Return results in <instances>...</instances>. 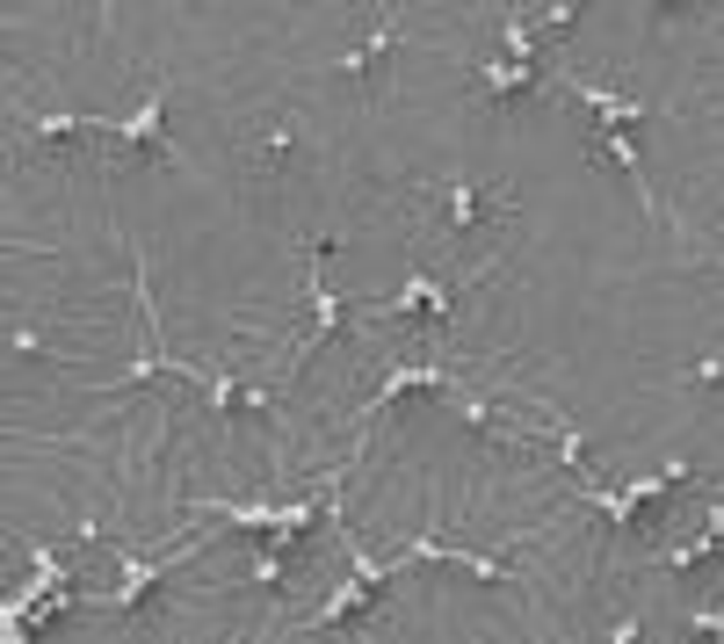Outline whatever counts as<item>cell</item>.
I'll list each match as a JSON object with an SVG mask.
<instances>
[{
  "label": "cell",
  "mask_w": 724,
  "mask_h": 644,
  "mask_svg": "<svg viewBox=\"0 0 724 644\" xmlns=\"http://www.w3.org/2000/svg\"><path fill=\"white\" fill-rule=\"evenodd\" d=\"M479 224V182H449V232Z\"/></svg>",
  "instance_id": "obj_1"
},
{
  "label": "cell",
  "mask_w": 724,
  "mask_h": 644,
  "mask_svg": "<svg viewBox=\"0 0 724 644\" xmlns=\"http://www.w3.org/2000/svg\"><path fill=\"white\" fill-rule=\"evenodd\" d=\"M688 630H696L703 644H724V616H717V608H703V616H688Z\"/></svg>",
  "instance_id": "obj_2"
}]
</instances>
